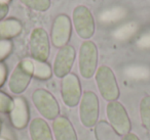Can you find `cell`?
<instances>
[{"label": "cell", "mask_w": 150, "mask_h": 140, "mask_svg": "<svg viewBox=\"0 0 150 140\" xmlns=\"http://www.w3.org/2000/svg\"><path fill=\"white\" fill-rule=\"evenodd\" d=\"M99 118V99L93 91H86L79 101V119L86 128L95 127Z\"/></svg>", "instance_id": "cell-5"}, {"label": "cell", "mask_w": 150, "mask_h": 140, "mask_svg": "<svg viewBox=\"0 0 150 140\" xmlns=\"http://www.w3.org/2000/svg\"><path fill=\"white\" fill-rule=\"evenodd\" d=\"M72 22L77 35L82 39H90L95 33V21L91 10L83 5L75 7Z\"/></svg>", "instance_id": "cell-7"}, {"label": "cell", "mask_w": 150, "mask_h": 140, "mask_svg": "<svg viewBox=\"0 0 150 140\" xmlns=\"http://www.w3.org/2000/svg\"><path fill=\"white\" fill-rule=\"evenodd\" d=\"M138 24L136 22H127L117 27L113 32V37L120 41L129 40L138 32Z\"/></svg>", "instance_id": "cell-19"}, {"label": "cell", "mask_w": 150, "mask_h": 140, "mask_svg": "<svg viewBox=\"0 0 150 140\" xmlns=\"http://www.w3.org/2000/svg\"><path fill=\"white\" fill-rule=\"evenodd\" d=\"M23 30L21 22L17 19L0 21V40H11L20 35Z\"/></svg>", "instance_id": "cell-15"}, {"label": "cell", "mask_w": 150, "mask_h": 140, "mask_svg": "<svg viewBox=\"0 0 150 140\" xmlns=\"http://www.w3.org/2000/svg\"><path fill=\"white\" fill-rule=\"evenodd\" d=\"M13 42L11 40H0V62H2L13 51Z\"/></svg>", "instance_id": "cell-24"}, {"label": "cell", "mask_w": 150, "mask_h": 140, "mask_svg": "<svg viewBox=\"0 0 150 140\" xmlns=\"http://www.w3.org/2000/svg\"><path fill=\"white\" fill-rule=\"evenodd\" d=\"M29 48L33 60L46 62L50 56V38L45 30L42 28H35L31 32Z\"/></svg>", "instance_id": "cell-9"}, {"label": "cell", "mask_w": 150, "mask_h": 140, "mask_svg": "<svg viewBox=\"0 0 150 140\" xmlns=\"http://www.w3.org/2000/svg\"><path fill=\"white\" fill-rule=\"evenodd\" d=\"M0 140H8V139H5V138H2V137H0Z\"/></svg>", "instance_id": "cell-30"}, {"label": "cell", "mask_w": 150, "mask_h": 140, "mask_svg": "<svg viewBox=\"0 0 150 140\" xmlns=\"http://www.w3.org/2000/svg\"><path fill=\"white\" fill-rule=\"evenodd\" d=\"M137 45L140 48H143V49H148L150 48V32L143 34L141 37L138 39Z\"/></svg>", "instance_id": "cell-25"}, {"label": "cell", "mask_w": 150, "mask_h": 140, "mask_svg": "<svg viewBox=\"0 0 150 140\" xmlns=\"http://www.w3.org/2000/svg\"><path fill=\"white\" fill-rule=\"evenodd\" d=\"M32 101L36 109L43 118L47 120H54L59 117L60 105L50 92L44 89H37L32 94Z\"/></svg>", "instance_id": "cell-6"}, {"label": "cell", "mask_w": 150, "mask_h": 140, "mask_svg": "<svg viewBox=\"0 0 150 140\" xmlns=\"http://www.w3.org/2000/svg\"><path fill=\"white\" fill-rule=\"evenodd\" d=\"M24 5L36 11H46L50 7V0H20Z\"/></svg>", "instance_id": "cell-22"}, {"label": "cell", "mask_w": 150, "mask_h": 140, "mask_svg": "<svg viewBox=\"0 0 150 140\" xmlns=\"http://www.w3.org/2000/svg\"><path fill=\"white\" fill-rule=\"evenodd\" d=\"M76 56L73 46L66 45L60 48L54 60L52 72L58 78H63L70 73Z\"/></svg>", "instance_id": "cell-11"}, {"label": "cell", "mask_w": 150, "mask_h": 140, "mask_svg": "<svg viewBox=\"0 0 150 140\" xmlns=\"http://www.w3.org/2000/svg\"><path fill=\"white\" fill-rule=\"evenodd\" d=\"M29 106L26 99L22 96H18L13 99V108L9 113L11 125L16 129H24L29 123Z\"/></svg>", "instance_id": "cell-12"}, {"label": "cell", "mask_w": 150, "mask_h": 140, "mask_svg": "<svg viewBox=\"0 0 150 140\" xmlns=\"http://www.w3.org/2000/svg\"><path fill=\"white\" fill-rule=\"evenodd\" d=\"M61 96L63 102L69 107H74L79 103L82 96L81 85L78 77L75 74L69 73L62 78Z\"/></svg>", "instance_id": "cell-8"}, {"label": "cell", "mask_w": 150, "mask_h": 140, "mask_svg": "<svg viewBox=\"0 0 150 140\" xmlns=\"http://www.w3.org/2000/svg\"><path fill=\"white\" fill-rule=\"evenodd\" d=\"M29 135L31 140H54L48 124L41 118H35L29 124Z\"/></svg>", "instance_id": "cell-14"}, {"label": "cell", "mask_w": 150, "mask_h": 140, "mask_svg": "<svg viewBox=\"0 0 150 140\" xmlns=\"http://www.w3.org/2000/svg\"><path fill=\"white\" fill-rule=\"evenodd\" d=\"M95 135L97 140H121V136L113 129L112 126L104 121L96 124Z\"/></svg>", "instance_id": "cell-16"}, {"label": "cell", "mask_w": 150, "mask_h": 140, "mask_svg": "<svg viewBox=\"0 0 150 140\" xmlns=\"http://www.w3.org/2000/svg\"><path fill=\"white\" fill-rule=\"evenodd\" d=\"M127 15V9L121 6H115L102 11L99 15V21L103 24H112L121 21Z\"/></svg>", "instance_id": "cell-17"}, {"label": "cell", "mask_w": 150, "mask_h": 140, "mask_svg": "<svg viewBox=\"0 0 150 140\" xmlns=\"http://www.w3.org/2000/svg\"><path fill=\"white\" fill-rule=\"evenodd\" d=\"M0 131H1V124H0Z\"/></svg>", "instance_id": "cell-31"}, {"label": "cell", "mask_w": 150, "mask_h": 140, "mask_svg": "<svg viewBox=\"0 0 150 140\" xmlns=\"http://www.w3.org/2000/svg\"><path fill=\"white\" fill-rule=\"evenodd\" d=\"M140 118L143 127L150 131V95L144 96L140 101Z\"/></svg>", "instance_id": "cell-21"}, {"label": "cell", "mask_w": 150, "mask_h": 140, "mask_svg": "<svg viewBox=\"0 0 150 140\" xmlns=\"http://www.w3.org/2000/svg\"><path fill=\"white\" fill-rule=\"evenodd\" d=\"M8 13V4L0 3V21H2Z\"/></svg>", "instance_id": "cell-27"}, {"label": "cell", "mask_w": 150, "mask_h": 140, "mask_svg": "<svg viewBox=\"0 0 150 140\" xmlns=\"http://www.w3.org/2000/svg\"><path fill=\"white\" fill-rule=\"evenodd\" d=\"M72 33V23L68 15H59L52 26L50 39L54 47L62 48L68 45Z\"/></svg>", "instance_id": "cell-10"}, {"label": "cell", "mask_w": 150, "mask_h": 140, "mask_svg": "<svg viewBox=\"0 0 150 140\" xmlns=\"http://www.w3.org/2000/svg\"><path fill=\"white\" fill-rule=\"evenodd\" d=\"M13 108V99L6 93L0 91V113H9Z\"/></svg>", "instance_id": "cell-23"}, {"label": "cell", "mask_w": 150, "mask_h": 140, "mask_svg": "<svg viewBox=\"0 0 150 140\" xmlns=\"http://www.w3.org/2000/svg\"><path fill=\"white\" fill-rule=\"evenodd\" d=\"M34 72L33 77L39 80H48L52 75V69L46 62H40V60H33Z\"/></svg>", "instance_id": "cell-20"}, {"label": "cell", "mask_w": 150, "mask_h": 140, "mask_svg": "<svg viewBox=\"0 0 150 140\" xmlns=\"http://www.w3.org/2000/svg\"><path fill=\"white\" fill-rule=\"evenodd\" d=\"M11 0H0V3H3V4H8Z\"/></svg>", "instance_id": "cell-29"}, {"label": "cell", "mask_w": 150, "mask_h": 140, "mask_svg": "<svg viewBox=\"0 0 150 140\" xmlns=\"http://www.w3.org/2000/svg\"><path fill=\"white\" fill-rule=\"evenodd\" d=\"M34 66L31 60H23L16 66L9 77L8 88L13 94H21L29 86Z\"/></svg>", "instance_id": "cell-2"}, {"label": "cell", "mask_w": 150, "mask_h": 140, "mask_svg": "<svg viewBox=\"0 0 150 140\" xmlns=\"http://www.w3.org/2000/svg\"><path fill=\"white\" fill-rule=\"evenodd\" d=\"M98 66V49L96 44L86 40L81 44L78 56L79 73L83 78L90 79L95 75Z\"/></svg>", "instance_id": "cell-4"}, {"label": "cell", "mask_w": 150, "mask_h": 140, "mask_svg": "<svg viewBox=\"0 0 150 140\" xmlns=\"http://www.w3.org/2000/svg\"><path fill=\"white\" fill-rule=\"evenodd\" d=\"M52 135L56 140H77L76 132L66 117L59 116L52 122Z\"/></svg>", "instance_id": "cell-13"}, {"label": "cell", "mask_w": 150, "mask_h": 140, "mask_svg": "<svg viewBox=\"0 0 150 140\" xmlns=\"http://www.w3.org/2000/svg\"><path fill=\"white\" fill-rule=\"evenodd\" d=\"M121 140H140V139L138 138V136L136 135V134L131 133V132H129V134L122 136V137H121Z\"/></svg>", "instance_id": "cell-28"}, {"label": "cell", "mask_w": 150, "mask_h": 140, "mask_svg": "<svg viewBox=\"0 0 150 140\" xmlns=\"http://www.w3.org/2000/svg\"><path fill=\"white\" fill-rule=\"evenodd\" d=\"M97 87L102 97L107 101L117 100L119 97V87L114 73L109 66H101L95 73Z\"/></svg>", "instance_id": "cell-1"}, {"label": "cell", "mask_w": 150, "mask_h": 140, "mask_svg": "<svg viewBox=\"0 0 150 140\" xmlns=\"http://www.w3.org/2000/svg\"><path fill=\"white\" fill-rule=\"evenodd\" d=\"M7 78V68L4 62H0V87H2Z\"/></svg>", "instance_id": "cell-26"}, {"label": "cell", "mask_w": 150, "mask_h": 140, "mask_svg": "<svg viewBox=\"0 0 150 140\" xmlns=\"http://www.w3.org/2000/svg\"><path fill=\"white\" fill-rule=\"evenodd\" d=\"M125 75L131 80H147L150 78V68L144 64H132L123 70Z\"/></svg>", "instance_id": "cell-18"}, {"label": "cell", "mask_w": 150, "mask_h": 140, "mask_svg": "<svg viewBox=\"0 0 150 140\" xmlns=\"http://www.w3.org/2000/svg\"><path fill=\"white\" fill-rule=\"evenodd\" d=\"M106 116L113 129L122 137L131 132L132 124L125 106L119 101H109L106 106Z\"/></svg>", "instance_id": "cell-3"}]
</instances>
